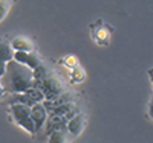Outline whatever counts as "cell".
I'll return each mask as SVG.
<instances>
[{"label": "cell", "instance_id": "cell-1", "mask_svg": "<svg viewBox=\"0 0 153 143\" xmlns=\"http://www.w3.org/2000/svg\"><path fill=\"white\" fill-rule=\"evenodd\" d=\"M3 88L5 93L19 95L34 87L32 70L22 66L16 61L6 62V72L3 75Z\"/></svg>", "mask_w": 153, "mask_h": 143}, {"label": "cell", "instance_id": "cell-2", "mask_svg": "<svg viewBox=\"0 0 153 143\" xmlns=\"http://www.w3.org/2000/svg\"><path fill=\"white\" fill-rule=\"evenodd\" d=\"M34 87L38 88L42 92L45 100H54L57 99L60 95H63L66 92V87H65V82L61 81V78L54 73L52 70H51L42 81L38 82H34ZM43 100V102H45Z\"/></svg>", "mask_w": 153, "mask_h": 143}, {"label": "cell", "instance_id": "cell-3", "mask_svg": "<svg viewBox=\"0 0 153 143\" xmlns=\"http://www.w3.org/2000/svg\"><path fill=\"white\" fill-rule=\"evenodd\" d=\"M8 113H9L11 120L16 125H19L20 128H23L26 133H29L31 136H34L37 133L35 126L31 120V116H29V107L22 105V103H9Z\"/></svg>", "mask_w": 153, "mask_h": 143}, {"label": "cell", "instance_id": "cell-4", "mask_svg": "<svg viewBox=\"0 0 153 143\" xmlns=\"http://www.w3.org/2000/svg\"><path fill=\"white\" fill-rule=\"evenodd\" d=\"M89 31H91V38L94 43H97L98 46L107 47L110 44V37L115 29L109 23H106L103 18H98L94 23L89 24Z\"/></svg>", "mask_w": 153, "mask_h": 143}, {"label": "cell", "instance_id": "cell-5", "mask_svg": "<svg viewBox=\"0 0 153 143\" xmlns=\"http://www.w3.org/2000/svg\"><path fill=\"white\" fill-rule=\"evenodd\" d=\"M45 98L42 95V92L38 88L32 87L29 90H26V92L23 93H19V95H12L9 103H22V105H26V107H32L35 105V103H43Z\"/></svg>", "mask_w": 153, "mask_h": 143}, {"label": "cell", "instance_id": "cell-6", "mask_svg": "<svg viewBox=\"0 0 153 143\" xmlns=\"http://www.w3.org/2000/svg\"><path fill=\"white\" fill-rule=\"evenodd\" d=\"M86 123H87V117L83 111H78L74 117H71L68 122H66V133L74 139V137H78L83 134L84 128H86Z\"/></svg>", "mask_w": 153, "mask_h": 143}, {"label": "cell", "instance_id": "cell-7", "mask_svg": "<svg viewBox=\"0 0 153 143\" xmlns=\"http://www.w3.org/2000/svg\"><path fill=\"white\" fill-rule=\"evenodd\" d=\"M12 61H16L22 66L28 67L29 70H35L40 64L43 62L42 61V56L37 50L34 52H29V54H25V52H14V56H12Z\"/></svg>", "mask_w": 153, "mask_h": 143}, {"label": "cell", "instance_id": "cell-8", "mask_svg": "<svg viewBox=\"0 0 153 143\" xmlns=\"http://www.w3.org/2000/svg\"><path fill=\"white\" fill-rule=\"evenodd\" d=\"M76 99H78V95L75 92H71V90H66L63 95H60L57 99L54 100H45L42 105L45 107V110L49 113L51 110H54L55 107H60V105H65V103H76Z\"/></svg>", "mask_w": 153, "mask_h": 143}, {"label": "cell", "instance_id": "cell-9", "mask_svg": "<svg viewBox=\"0 0 153 143\" xmlns=\"http://www.w3.org/2000/svg\"><path fill=\"white\" fill-rule=\"evenodd\" d=\"M11 49L14 52H25V54H29V52H34L35 50V46H34V41L31 38L25 37V35H17L11 40L9 43Z\"/></svg>", "mask_w": 153, "mask_h": 143}, {"label": "cell", "instance_id": "cell-10", "mask_svg": "<svg viewBox=\"0 0 153 143\" xmlns=\"http://www.w3.org/2000/svg\"><path fill=\"white\" fill-rule=\"evenodd\" d=\"M29 116H31V120L35 126V131H38L40 128L45 126V122L48 119V111L45 110V107L42 103H35L29 108Z\"/></svg>", "mask_w": 153, "mask_h": 143}, {"label": "cell", "instance_id": "cell-11", "mask_svg": "<svg viewBox=\"0 0 153 143\" xmlns=\"http://www.w3.org/2000/svg\"><path fill=\"white\" fill-rule=\"evenodd\" d=\"M45 125H46V136H49L54 131L65 129L66 128V119L60 117V116H55V114H48V119H46Z\"/></svg>", "mask_w": 153, "mask_h": 143}, {"label": "cell", "instance_id": "cell-12", "mask_svg": "<svg viewBox=\"0 0 153 143\" xmlns=\"http://www.w3.org/2000/svg\"><path fill=\"white\" fill-rule=\"evenodd\" d=\"M48 143H72V137L66 133V129L54 131L48 136Z\"/></svg>", "mask_w": 153, "mask_h": 143}, {"label": "cell", "instance_id": "cell-13", "mask_svg": "<svg viewBox=\"0 0 153 143\" xmlns=\"http://www.w3.org/2000/svg\"><path fill=\"white\" fill-rule=\"evenodd\" d=\"M84 79H86V70L81 66H78V67H75V69L71 70V73H69V82L72 85L81 84V82H84Z\"/></svg>", "mask_w": 153, "mask_h": 143}, {"label": "cell", "instance_id": "cell-14", "mask_svg": "<svg viewBox=\"0 0 153 143\" xmlns=\"http://www.w3.org/2000/svg\"><path fill=\"white\" fill-rule=\"evenodd\" d=\"M14 56V50L8 43H0V62H9Z\"/></svg>", "mask_w": 153, "mask_h": 143}, {"label": "cell", "instance_id": "cell-15", "mask_svg": "<svg viewBox=\"0 0 153 143\" xmlns=\"http://www.w3.org/2000/svg\"><path fill=\"white\" fill-rule=\"evenodd\" d=\"M58 62H60L65 69H69V70H72V69H75V67L80 66V61H78V58H76L75 55H66V56H63Z\"/></svg>", "mask_w": 153, "mask_h": 143}, {"label": "cell", "instance_id": "cell-16", "mask_svg": "<svg viewBox=\"0 0 153 143\" xmlns=\"http://www.w3.org/2000/svg\"><path fill=\"white\" fill-rule=\"evenodd\" d=\"M11 6H12V2H9V0H0V23L6 18Z\"/></svg>", "mask_w": 153, "mask_h": 143}, {"label": "cell", "instance_id": "cell-17", "mask_svg": "<svg viewBox=\"0 0 153 143\" xmlns=\"http://www.w3.org/2000/svg\"><path fill=\"white\" fill-rule=\"evenodd\" d=\"M5 72H6V62H0V79L3 78Z\"/></svg>", "mask_w": 153, "mask_h": 143}, {"label": "cell", "instance_id": "cell-18", "mask_svg": "<svg viewBox=\"0 0 153 143\" xmlns=\"http://www.w3.org/2000/svg\"><path fill=\"white\" fill-rule=\"evenodd\" d=\"M5 96V88H3V85H2V82H0V99H2Z\"/></svg>", "mask_w": 153, "mask_h": 143}]
</instances>
